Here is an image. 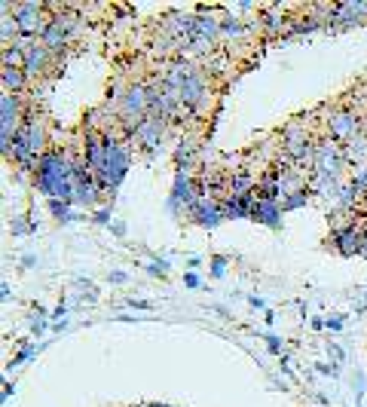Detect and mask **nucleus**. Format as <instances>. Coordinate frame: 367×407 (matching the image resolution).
Segmentation results:
<instances>
[{"mask_svg": "<svg viewBox=\"0 0 367 407\" xmlns=\"http://www.w3.org/2000/svg\"><path fill=\"white\" fill-rule=\"evenodd\" d=\"M251 218H257V221H264V224H279V206L275 202H266V199H260L257 196V202L251 206Z\"/></svg>", "mask_w": 367, "mask_h": 407, "instance_id": "ddd939ff", "label": "nucleus"}, {"mask_svg": "<svg viewBox=\"0 0 367 407\" xmlns=\"http://www.w3.org/2000/svg\"><path fill=\"white\" fill-rule=\"evenodd\" d=\"M190 214L193 218H199L202 224H218L220 218H224V208L218 206V202H208V199H199L193 208H190Z\"/></svg>", "mask_w": 367, "mask_h": 407, "instance_id": "1a4fd4ad", "label": "nucleus"}, {"mask_svg": "<svg viewBox=\"0 0 367 407\" xmlns=\"http://www.w3.org/2000/svg\"><path fill=\"white\" fill-rule=\"evenodd\" d=\"M251 175H242L236 172L233 178H229V196H248V190H251Z\"/></svg>", "mask_w": 367, "mask_h": 407, "instance_id": "dca6fc26", "label": "nucleus"}, {"mask_svg": "<svg viewBox=\"0 0 367 407\" xmlns=\"http://www.w3.org/2000/svg\"><path fill=\"white\" fill-rule=\"evenodd\" d=\"M0 37H3L6 46L16 43V37H22V28H18V18L10 16V12H3V18H0Z\"/></svg>", "mask_w": 367, "mask_h": 407, "instance_id": "2eb2a0df", "label": "nucleus"}, {"mask_svg": "<svg viewBox=\"0 0 367 407\" xmlns=\"http://www.w3.org/2000/svg\"><path fill=\"white\" fill-rule=\"evenodd\" d=\"M358 196H362V193H358V190L352 187V184H346V187H340V199H337V206L343 208V212H349V208L358 202Z\"/></svg>", "mask_w": 367, "mask_h": 407, "instance_id": "f3484780", "label": "nucleus"}, {"mask_svg": "<svg viewBox=\"0 0 367 407\" xmlns=\"http://www.w3.org/2000/svg\"><path fill=\"white\" fill-rule=\"evenodd\" d=\"M343 160H346L343 147H340L333 138H321V141L316 144V166H312V172H316V178L337 181Z\"/></svg>", "mask_w": 367, "mask_h": 407, "instance_id": "f03ea898", "label": "nucleus"}, {"mask_svg": "<svg viewBox=\"0 0 367 407\" xmlns=\"http://www.w3.org/2000/svg\"><path fill=\"white\" fill-rule=\"evenodd\" d=\"M25 71H16V68H3L0 71V83H3V92H10V95H18V92L25 89Z\"/></svg>", "mask_w": 367, "mask_h": 407, "instance_id": "f8f14e48", "label": "nucleus"}, {"mask_svg": "<svg viewBox=\"0 0 367 407\" xmlns=\"http://www.w3.org/2000/svg\"><path fill=\"white\" fill-rule=\"evenodd\" d=\"M3 68L25 71V56L16 49V46H6V49H3Z\"/></svg>", "mask_w": 367, "mask_h": 407, "instance_id": "a211bd4d", "label": "nucleus"}, {"mask_svg": "<svg viewBox=\"0 0 367 407\" xmlns=\"http://www.w3.org/2000/svg\"><path fill=\"white\" fill-rule=\"evenodd\" d=\"M364 251H367V233H364Z\"/></svg>", "mask_w": 367, "mask_h": 407, "instance_id": "a878e982", "label": "nucleus"}, {"mask_svg": "<svg viewBox=\"0 0 367 407\" xmlns=\"http://www.w3.org/2000/svg\"><path fill=\"white\" fill-rule=\"evenodd\" d=\"M52 214L64 218V214H68V206H64V202H52Z\"/></svg>", "mask_w": 367, "mask_h": 407, "instance_id": "5701e85b", "label": "nucleus"}, {"mask_svg": "<svg viewBox=\"0 0 367 407\" xmlns=\"http://www.w3.org/2000/svg\"><path fill=\"white\" fill-rule=\"evenodd\" d=\"M224 267H227L224 258H214V275H224Z\"/></svg>", "mask_w": 367, "mask_h": 407, "instance_id": "b1692460", "label": "nucleus"}, {"mask_svg": "<svg viewBox=\"0 0 367 407\" xmlns=\"http://www.w3.org/2000/svg\"><path fill=\"white\" fill-rule=\"evenodd\" d=\"M202 98H208L205 95V77H202V71H190V77L181 86V101L187 104V108H196Z\"/></svg>", "mask_w": 367, "mask_h": 407, "instance_id": "423d86ee", "label": "nucleus"}, {"mask_svg": "<svg viewBox=\"0 0 367 407\" xmlns=\"http://www.w3.org/2000/svg\"><path fill=\"white\" fill-rule=\"evenodd\" d=\"M220 34H227V37H239V34H242V25L236 22V18H227V22L220 25Z\"/></svg>", "mask_w": 367, "mask_h": 407, "instance_id": "6ab92c4d", "label": "nucleus"}, {"mask_svg": "<svg viewBox=\"0 0 367 407\" xmlns=\"http://www.w3.org/2000/svg\"><path fill=\"white\" fill-rule=\"evenodd\" d=\"M333 242H337L340 254H355V251H362L364 236L358 233L355 224H346L343 230H337V233H333Z\"/></svg>", "mask_w": 367, "mask_h": 407, "instance_id": "0eeeda50", "label": "nucleus"}, {"mask_svg": "<svg viewBox=\"0 0 367 407\" xmlns=\"http://www.w3.org/2000/svg\"><path fill=\"white\" fill-rule=\"evenodd\" d=\"M40 40H43V46L52 52V56H58V52L64 49V43H68V34H64V31L58 28V22L52 18V22H49V28H46V34L40 37Z\"/></svg>", "mask_w": 367, "mask_h": 407, "instance_id": "9b49d317", "label": "nucleus"}, {"mask_svg": "<svg viewBox=\"0 0 367 407\" xmlns=\"http://www.w3.org/2000/svg\"><path fill=\"white\" fill-rule=\"evenodd\" d=\"M364 16H367V3H346V6L331 10L333 22H343V25H355L358 18H364Z\"/></svg>", "mask_w": 367, "mask_h": 407, "instance_id": "9d476101", "label": "nucleus"}, {"mask_svg": "<svg viewBox=\"0 0 367 407\" xmlns=\"http://www.w3.org/2000/svg\"><path fill=\"white\" fill-rule=\"evenodd\" d=\"M327 129H331V138L333 141H346L349 144L352 138L362 135V120H358L355 110H337V114H331V120H327Z\"/></svg>", "mask_w": 367, "mask_h": 407, "instance_id": "7ed1b4c3", "label": "nucleus"}, {"mask_svg": "<svg viewBox=\"0 0 367 407\" xmlns=\"http://www.w3.org/2000/svg\"><path fill=\"white\" fill-rule=\"evenodd\" d=\"M25 56V77H31V80H37V77L46 71V64H49V58H52V52L43 46V40H34L28 46V49L22 52Z\"/></svg>", "mask_w": 367, "mask_h": 407, "instance_id": "39448f33", "label": "nucleus"}, {"mask_svg": "<svg viewBox=\"0 0 367 407\" xmlns=\"http://www.w3.org/2000/svg\"><path fill=\"white\" fill-rule=\"evenodd\" d=\"M352 187H355L358 193H364V190H367V166H362V169L355 172V178H352Z\"/></svg>", "mask_w": 367, "mask_h": 407, "instance_id": "aec40b11", "label": "nucleus"}, {"mask_svg": "<svg viewBox=\"0 0 367 407\" xmlns=\"http://www.w3.org/2000/svg\"><path fill=\"white\" fill-rule=\"evenodd\" d=\"M362 135H367V116L362 120Z\"/></svg>", "mask_w": 367, "mask_h": 407, "instance_id": "393cba45", "label": "nucleus"}, {"mask_svg": "<svg viewBox=\"0 0 367 407\" xmlns=\"http://www.w3.org/2000/svg\"><path fill=\"white\" fill-rule=\"evenodd\" d=\"M220 34V25L214 22L212 16H202V18H196L193 22V37H202V40H214V37Z\"/></svg>", "mask_w": 367, "mask_h": 407, "instance_id": "4468645a", "label": "nucleus"}, {"mask_svg": "<svg viewBox=\"0 0 367 407\" xmlns=\"http://www.w3.org/2000/svg\"><path fill=\"white\" fill-rule=\"evenodd\" d=\"M190 156H193V144H181V147H178V153H175V160H178V162H187L190 160Z\"/></svg>", "mask_w": 367, "mask_h": 407, "instance_id": "4be33fe9", "label": "nucleus"}, {"mask_svg": "<svg viewBox=\"0 0 367 407\" xmlns=\"http://www.w3.org/2000/svg\"><path fill=\"white\" fill-rule=\"evenodd\" d=\"M303 202H306V193L300 190V193H291V199L281 202V208H297V206H303Z\"/></svg>", "mask_w": 367, "mask_h": 407, "instance_id": "412c9836", "label": "nucleus"}, {"mask_svg": "<svg viewBox=\"0 0 367 407\" xmlns=\"http://www.w3.org/2000/svg\"><path fill=\"white\" fill-rule=\"evenodd\" d=\"M162 135H166V120H160V116H144V120L132 129V138L147 150L160 147Z\"/></svg>", "mask_w": 367, "mask_h": 407, "instance_id": "20e7f679", "label": "nucleus"}, {"mask_svg": "<svg viewBox=\"0 0 367 407\" xmlns=\"http://www.w3.org/2000/svg\"><path fill=\"white\" fill-rule=\"evenodd\" d=\"M16 135L22 138L25 144H28V150H31L34 156H40V153H43L46 138H43V126H40L37 120H25V123H22V129H18Z\"/></svg>", "mask_w": 367, "mask_h": 407, "instance_id": "6e6552de", "label": "nucleus"}, {"mask_svg": "<svg viewBox=\"0 0 367 407\" xmlns=\"http://www.w3.org/2000/svg\"><path fill=\"white\" fill-rule=\"evenodd\" d=\"M37 187L49 196H62V202L74 199V169L62 160V153H46L40 156L37 166Z\"/></svg>", "mask_w": 367, "mask_h": 407, "instance_id": "f257e3e1", "label": "nucleus"}]
</instances>
